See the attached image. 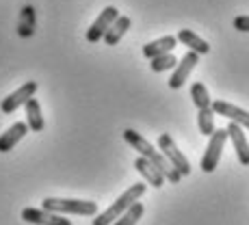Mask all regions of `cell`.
<instances>
[{"label":"cell","instance_id":"cell-1","mask_svg":"<svg viewBox=\"0 0 249 225\" xmlns=\"http://www.w3.org/2000/svg\"><path fill=\"white\" fill-rule=\"evenodd\" d=\"M124 141H126L128 145L132 147V150H137V152H139V156L147 158V160H150L152 165H154L156 169L160 171L162 178H165L167 182H171V184H180L182 175L178 173V169H176V167L171 165V162L160 154V150H156V147L152 145V143L147 141V138H143L137 130H132V128L124 130Z\"/></svg>","mask_w":249,"mask_h":225},{"label":"cell","instance_id":"cell-2","mask_svg":"<svg viewBox=\"0 0 249 225\" xmlns=\"http://www.w3.org/2000/svg\"><path fill=\"white\" fill-rule=\"evenodd\" d=\"M145 190H147L145 184H132L130 189H126L117 199H115V204L111 206V208H107L102 214H98V217L91 221V225H111L115 219L122 217L132 204L139 202V199L145 195Z\"/></svg>","mask_w":249,"mask_h":225},{"label":"cell","instance_id":"cell-3","mask_svg":"<svg viewBox=\"0 0 249 225\" xmlns=\"http://www.w3.org/2000/svg\"><path fill=\"white\" fill-rule=\"evenodd\" d=\"M41 208L56 214H80V217H95L98 204L85 202V199H61V197H46L41 202Z\"/></svg>","mask_w":249,"mask_h":225},{"label":"cell","instance_id":"cell-4","mask_svg":"<svg viewBox=\"0 0 249 225\" xmlns=\"http://www.w3.org/2000/svg\"><path fill=\"white\" fill-rule=\"evenodd\" d=\"M226 141H228V130H221V128L217 130V128H214V132L208 137V147H206V152L202 156V171L204 173H213V171L219 167Z\"/></svg>","mask_w":249,"mask_h":225},{"label":"cell","instance_id":"cell-5","mask_svg":"<svg viewBox=\"0 0 249 225\" xmlns=\"http://www.w3.org/2000/svg\"><path fill=\"white\" fill-rule=\"evenodd\" d=\"M159 150H160V154L167 158V160L171 162V165L178 169V173L184 178V175H189L191 173V165H189V160L184 158V154L178 150V145L174 143V138H171L169 135H160L159 137Z\"/></svg>","mask_w":249,"mask_h":225},{"label":"cell","instance_id":"cell-6","mask_svg":"<svg viewBox=\"0 0 249 225\" xmlns=\"http://www.w3.org/2000/svg\"><path fill=\"white\" fill-rule=\"evenodd\" d=\"M35 93H37V83H35V80H28V83H24L20 89H16L13 93H9L7 98L2 100V104H0V111H2L4 115L16 113L18 108L24 106V104H26Z\"/></svg>","mask_w":249,"mask_h":225},{"label":"cell","instance_id":"cell-7","mask_svg":"<svg viewBox=\"0 0 249 225\" xmlns=\"http://www.w3.org/2000/svg\"><path fill=\"white\" fill-rule=\"evenodd\" d=\"M199 63V54L197 52H193V50H189L184 56H182V61H178L176 63V68H174V74H171V78H169V89H182L184 87V83H186V78L191 76V71L195 69V65Z\"/></svg>","mask_w":249,"mask_h":225},{"label":"cell","instance_id":"cell-8","mask_svg":"<svg viewBox=\"0 0 249 225\" xmlns=\"http://www.w3.org/2000/svg\"><path fill=\"white\" fill-rule=\"evenodd\" d=\"M22 221L33 223V225H71L70 219H63V214L50 212L46 208H24Z\"/></svg>","mask_w":249,"mask_h":225},{"label":"cell","instance_id":"cell-9","mask_svg":"<svg viewBox=\"0 0 249 225\" xmlns=\"http://www.w3.org/2000/svg\"><path fill=\"white\" fill-rule=\"evenodd\" d=\"M117 16H119V11L115 7H107V9H104V11L98 16V20H95L87 28V35H85V37H87L89 44H98V41L104 37V33L108 31V26L115 22V17H117Z\"/></svg>","mask_w":249,"mask_h":225},{"label":"cell","instance_id":"cell-10","mask_svg":"<svg viewBox=\"0 0 249 225\" xmlns=\"http://www.w3.org/2000/svg\"><path fill=\"white\" fill-rule=\"evenodd\" d=\"M210 108L214 111V115H221V117H228L230 121L238 123L241 128H247L249 130V113L243 111V108L234 106L230 102H223V100H217V102L210 104Z\"/></svg>","mask_w":249,"mask_h":225},{"label":"cell","instance_id":"cell-11","mask_svg":"<svg viewBox=\"0 0 249 225\" xmlns=\"http://www.w3.org/2000/svg\"><path fill=\"white\" fill-rule=\"evenodd\" d=\"M226 130H228V138H232V143H234L238 162L249 167V143H247V137H245V132H243V128L238 126V123L230 121Z\"/></svg>","mask_w":249,"mask_h":225},{"label":"cell","instance_id":"cell-12","mask_svg":"<svg viewBox=\"0 0 249 225\" xmlns=\"http://www.w3.org/2000/svg\"><path fill=\"white\" fill-rule=\"evenodd\" d=\"M26 132H28V126L24 121L13 123V126L9 128L7 132H2V135H0V152H2V154L11 152L13 147H16L18 143H20L22 138L26 137Z\"/></svg>","mask_w":249,"mask_h":225},{"label":"cell","instance_id":"cell-13","mask_svg":"<svg viewBox=\"0 0 249 225\" xmlns=\"http://www.w3.org/2000/svg\"><path fill=\"white\" fill-rule=\"evenodd\" d=\"M130 26H132L130 17H128V16H117V17H115V22L108 26V31L104 33V37H102L104 44H107V46H117L119 41H122V37L130 31Z\"/></svg>","mask_w":249,"mask_h":225},{"label":"cell","instance_id":"cell-14","mask_svg":"<svg viewBox=\"0 0 249 225\" xmlns=\"http://www.w3.org/2000/svg\"><path fill=\"white\" fill-rule=\"evenodd\" d=\"M176 46H178V39H176L174 35L160 37V39L150 41V44L143 46V56H147V59H154V56H160V54H167V52H171Z\"/></svg>","mask_w":249,"mask_h":225},{"label":"cell","instance_id":"cell-15","mask_svg":"<svg viewBox=\"0 0 249 225\" xmlns=\"http://www.w3.org/2000/svg\"><path fill=\"white\" fill-rule=\"evenodd\" d=\"M135 169H137L139 173H141L147 182H150V184L154 186V189H160V186L165 184V178H162V173H160L159 169H156L154 165H152L150 160H147V158L139 156L137 160H135Z\"/></svg>","mask_w":249,"mask_h":225},{"label":"cell","instance_id":"cell-16","mask_svg":"<svg viewBox=\"0 0 249 225\" xmlns=\"http://www.w3.org/2000/svg\"><path fill=\"white\" fill-rule=\"evenodd\" d=\"M24 106H26V126H28V130L41 132V130H44V126H46V121H44V115H41L39 100L33 95V98L28 100Z\"/></svg>","mask_w":249,"mask_h":225},{"label":"cell","instance_id":"cell-17","mask_svg":"<svg viewBox=\"0 0 249 225\" xmlns=\"http://www.w3.org/2000/svg\"><path fill=\"white\" fill-rule=\"evenodd\" d=\"M178 41H182L189 50H193V52H197V54H208L210 52V46H208V41H204L199 35H195L193 31H189V28H180V33H178V37H176Z\"/></svg>","mask_w":249,"mask_h":225},{"label":"cell","instance_id":"cell-18","mask_svg":"<svg viewBox=\"0 0 249 225\" xmlns=\"http://www.w3.org/2000/svg\"><path fill=\"white\" fill-rule=\"evenodd\" d=\"M33 33H35V9H33L31 4H26L20 13L18 35L20 37H33Z\"/></svg>","mask_w":249,"mask_h":225},{"label":"cell","instance_id":"cell-19","mask_svg":"<svg viewBox=\"0 0 249 225\" xmlns=\"http://www.w3.org/2000/svg\"><path fill=\"white\" fill-rule=\"evenodd\" d=\"M143 212H145L143 204H141V202H135V204L130 206V208L126 210V212L122 214V217L115 219L111 225H137V223H139V219L143 217Z\"/></svg>","mask_w":249,"mask_h":225},{"label":"cell","instance_id":"cell-20","mask_svg":"<svg viewBox=\"0 0 249 225\" xmlns=\"http://www.w3.org/2000/svg\"><path fill=\"white\" fill-rule=\"evenodd\" d=\"M197 126L202 137H210L214 132V111L213 108H197Z\"/></svg>","mask_w":249,"mask_h":225},{"label":"cell","instance_id":"cell-21","mask_svg":"<svg viewBox=\"0 0 249 225\" xmlns=\"http://www.w3.org/2000/svg\"><path fill=\"white\" fill-rule=\"evenodd\" d=\"M176 63H178V59H176L171 52H167V54L150 59V69L154 71V74H162V71H167V69H174Z\"/></svg>","mask_w":249,"mask_h":225},{"label":"cell","instance_id":"cell-22","mask_svg":"<svg viewBox=\"0 0 249 225\" xmlns=\"http://www.w3.org/2000/svg\"><path fill=\"white\" fill-rule=\"evenodd\" d=\"M191 98H193V104L197 108H208L210 104H213V100H210L208 89L204 87V83H193L191 85Z\"/></svg>","mask_w":249,"mask_h":225},{"label":"cell","instance_id":"cell-23","mask_svg":"<svg viewBox=\"0 0 249 225\" xmlns=\"http://www.w3.org/2000/svg\"><path fill=\"white\" fill-rule=\"evenodd\" d=\"M234 28L241 33H249V16H241V17H234Z\"/></svg>","mask_w":249,"mask_h":225}]
</instances>
